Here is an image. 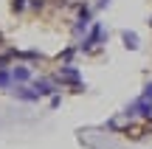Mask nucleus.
I'll list each match as a JSON object with an SVG mask.
<instances>
[{"label":"nucleus","instance_id":"1","mask_svg":"<svg viewBox=\"0 0 152 149\" xmlns=\"http://www.w3.org/2000/svg\"><path fill=\"white\" fill-rule=\"evenodd\" d=\"M102 39H104V25H102V23H93L90 34H87V37L79 42V51H90L93 45H96V42H102Z\"/></svg>","mask_w":152,"mask_h":149},{"label":"nucleus","instance_id":"2","mask_svg":"<svg viewBox=\"0 0 152 149\" xmlns=\"http://www.w3.org/2000/svg\"><path fill=\"white\" fill-rule=\"evenodd\" d=\"M56 76H59L62 82H68V84H73V90H76V93H79V90H85V84L79 82V71H76L73 65H62V68H59V73H56Z\"/></svg>","mask_w":152,"mask_h":149},{"label":"nucleus","instance_id":"3","mask_svg":"<svg viewBox=\"0 0 152 149\" xmlns=\"http://www.w3.org/2000/svg\"><path fill=\"white\" fill-rule=\"evenodd\" d=\"M127 116H130V118H135V116L152 118V101H147V99H138V101H132V104L127 107Z\"/></svg>","mask_w":152,"mask_h":149},{"label":"nucleus","instance_id":"4","mask_svg":"<svg viewBox=\"0 0 152 149\" xmlns=\"http://www.w3.org/2000/svg\"><path fill=\"white\" fill-rule=\"evenodd\" d=\"M11 96H14L17 101H28V104H31V101H39L37 90H34V87H28V84H17V87L11 90Z\"/></svg>","mask_w":152,"mask_h":149},{"label":"nucleus","instance_id":"5","mask_svg":"<svg viewBox=\"0 0 152 149\" xmlns=\"http://www.w3.org/2000/svg\"><path fill=\"white\" fill-rule=\"evenodd\" d=\"M31 82V68L28 65H14L11 68V84H28Z\"/></svg>","mask_w":152,"mask_h":149},{"label":"nucleus","instance_id":"6","mask_svg":"<svg viewBox=\"0 0 152 149\" xmlns=\"http://www.w3.org/2000/svg\"><path fill=\"white\" fill-rule=\"evenodd\" d=\"M34 90H37V96L42 99V96H54L56 93V84L51 82V79H37V82H34Z\"/></svg>","mask_w":152,"mask_h":149},{"label":"nucleus","instance_id":"7","mask_svg":"<svg viewBox=\"0 0 152 149\" xmlns=\"http://www.w3.org/2000/svg\"><path fill=\"white\" fill-rule=\"evenodd\" d=\"M121 39H124V45H127L130 51L138 48V34H135V31H124V34H121Z\"/></svg>","mask_w":152,"mask_h":149},{"label":"nucleus","instance_id":"8","mask_svg":"<svg viewBox=\"0 0 152 149\" xmlns=\"http://www.w3.org/2000/svg\"><path fill=\"white\" fill-rule=\"evenodd\" d=\"M9 84H11V68L0 65V87H9Z\"/></svg>","mask_w":152,"mask_h":149},{"label":"nucleus","instance_id":"9","mask_svg":"<svg viewBox=\"0 0 152 149\" xmlns=\"http://www.w3.org/2000/svg\"><path fill=\"white\" fill-rule=\"evenodd\" d=\"M87 28H90V23H85V20H76V25H73V31H76V34H85Z\"/></svg>","mask_w":152,"mask_h":149},{"label":"nucleus","instance_id":"10","mask_svg":"<svg viewBox=\"0 0 152 149\" xmlns=\"http://www.w3.org/2000/svg\"><path fill=\"white\" fill-rule=\"evenodd\" d=\"M79 20L90 23V9H87V6H82V9H79Z\"/></svg>","mask_w":152,"mask_h":149},{"label":"nucleus","instance_id":"11","mask_svg":"<svg viewBox=\"0 0 152 149\" xmlns=\"http://www.w3.org/2000/svg\"><path fill=\"white\" fill-rule=\"evenodd\" d=\"M11 9H14V11H23V9H26V0H11Z\"/></svg>","mask_w":152,"mask_h":149},{"label":"nucleus","instance_id":"12","mask_svg":"<svg viewBox=\"0 0 152 149\" xmlns=\"http://www.w3.org/2000/svg\"><path fill=\"white\" fill-rule=\"evenodd\" d=\"M141 99H147V101H152V82L147 84V87H144V96H141Z\"/></svg>","mask_w":152,"mask_h":149},{"label":"nucleus","instance_id":"13","mask_svg":"<svg viewBox=\"0 0 152 149\" xmlns=\"http://www.w3.org/2000/svg\"><path fill=\"white\" fill-rule=\"evenodd\" d=\"M59 104H62V99H59V96L54 93V96H51V107H59Z\"/></svg>","mask_w":152,"mask_h":149},{"label":"nucleus","instance_id":"14","mask_svg":"<svg viewBox=\"0 0 152 149\" xmlns=\"http://www.w3.org/2000/svg\"><path fill=\"white\" fill-rule=\"evenodd\" d=\"M45 6V0H31V9H42Z\"/></svg>","mask_w":152,"mask_h":149}]
</instances>
